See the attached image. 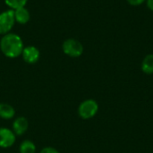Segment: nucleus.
<instances>
[{"label": "nucleus", "mask_w": 153, "mask_h": 153, "mask_svg": "<svg viewBox=\"0 0 153 153\" xmlns=\"http://www.w3.org/2000/svg\"><path fill=\"white\" fill-rule=\"evenodd\" d=\"M23 48L22 40L17 34L7 33L4 35L0 40V49L2 53L9 58H15L21 56Z\"/></svg>", "instance_id": "nucleus-1"}, {"label": "nucleus", "mask_w": 153, "mask_h": 153, "mask_svg": "<svg viewBox=\"0 0 153 153\" xmlns=\"http://www.w3.org/2000/svg\"><path fill=\"white\" fill-rule=\"evenodd\" d=\"M99 110V105L94 100H86L82 101L78 108V114L82 119L92 118Z\"/></svg>", "instance_id": "nucleus-2"}, {"label": "nucleus", "mask_w": 153, "mask_h": 153, "mask_svg": "<svg viewBox=\"0 0 153 153\" xmlns=\"http://www.w3.org/2000/svg\"><path fill=\"white\" fill-rule=\"evenodd\" d=\"M62 48L64 53L71 57H79L83 52L82 44L74 39H68L65 40L62 45Z\"/></svg>", "instance_id": "nucleus-3"}, {"label": "nucleus", "mask_w": 153, "mask_h": 153, "mask_svg": "<svg viewBox=\"0 0 153 153\" xmlns=\"http://www.w3.org/2000/svg\"><path fill=\"white\" fill-rule=\"evenodd\" d=\"M15 22L14 19V11L10 9L6 10L0 13V34L5 35L7 34L12 28L13 27Z\"/></svg>", "instance_id": "nucleus-4"}, {"label": "nucleus", "mask_w": 153, "mask_h": 153, "mask_svg": "<svg viewBox=\"0 0 153 153\" xmlns=\"http://www.w3.org/2000/svg\"><path fill=\"white\" fill-rule=\"evenodd\" d=\"M14 133L5 127H0V148L7 149L12 147L15 143Z\"/></svg>", "instance_id": "nucleus-5"}, {"label": "nucleus", "mask_w": 153, "mask_h": 153, "mask_svg": "<svg viewBox=\"0 0 153 153\" xmlns=\"http://www.w3.org/2000/svg\"><path fill=\"white\" fill-rule=\"evenodd\" d=\"M39 51L36 47H25L22 50V56L27 64H35L39 59Z\"/></svg>", "instance_id": "nucleus-6"}, {"label": "nucleus", "mask_w": 153, "mask_h": 153, "mask_svg": "<svg viewBox=\"0 0 153 153\" xmlns=\"http://www.w3.org/2000/svg\"><path fill=\"white\" fill-rule=\"evenodd\" d=\"M29 128V121L24 117H19L14 119L13 123V132L15 135L21 136L24 134Z\"/></svg>", "instance_id": "nucleus-7"}, {"label": "nucleus", "mask_w": 153, "mask_h": 153, "mask_svg": "<svg viewBox=\"0 0 153 153\" xmlns=\"http://www.w3.org/2000/svg\"><path fill=\"white\" fill-rule=\"evenodd\" d=\"M15 110L13 106L8 103H0V118L10 120L14 117Z\"/></svg>", "instance_id": "nucleus-8"}, {"label": "nucleus", "mask_w": 153, "mask_h": 153, "mask_svg": "<svg viewBox=\"0 0 153 153\" xmlns=\"http://www.w3.org/2000/svg\"><path fill=\"white\" fill-rule=\"evenodd\" d=\"M14 11V19L20 24H25L30 20V13L25 7L18 8Z\"/></svg>", "instance_id": "nucleus-9"}, {"label": "nucleus", "mask_w": 153, "mask_h": 153, "mask_svg": "<svg viewBox=\"0 0 153 153\" xmlns=\"http://www.w3.org/2000/svg\"><path fill=\"white\" fill-rule=\"evenodd\" d=\"M142 70L146 74H153V55H147L142 62Z\"/></svg>", "instance_id": "nucleus-10"}, {"label": "nucleus", "mask_w": 153, "mask_h": 153, "mask_svg": "<svg viewBox=\"0 0 153 153\" xmlns=\"http://www.w3.org/2000/svg\"><path fill=\"white\" fill-rule=\"evenodd\" d=\"M20 153H36V145L30 140H24L19 146Z\"/></svg>", "instance_id": "nucleus-11"}, {"label": "nucleus", "mask_w": 153, "mask_h": 153, "mask_svg": "<svg viewBox=\"0 0 153 153\" xmlns=\"http://www.w3.org/2000/svg\"><path fill=\"white\" fill-rule=\"evenodd\" d=\"M4 2L12 10H16L18 8L24 7L28 0H4Z\"/></svg>", "instance_id": "nucleus-12"}, {"label": "nucleus", "mask_w": 153, "mask_h": 153, "mask_svg": "<svg viewBox=\"0 0 153 153\" xmlns=\"http://www.w3.org/2000/svg\"><path fill=\"white\" fill-rule=\"evenodd\" d=\"M39 153H60L56 149L53 147H45L43 148Z\"/></svg>", "instance_id": "nucleus-13"}, {"label": "nucleus", "mask_w": 153, "mask_h": 153, "mask_svg": "<svg viewBox=\"0 0 153 153\" xmlns=\"http://www.w3.org/2000/svg\"><path fill=\"white\" fill-rule=\"evenodd\" d=\"M145 0H127V2L131 4V5H134V6H137V5H140L142 4Z\"/></svg>", "instance_id": "nucleus-14"}, {"label": "nucleus", "mask_w": 153, "mask_h": 153, "mask_svg": "<svg viewBox=\"0 0 153 153\" xmlns=\"http://www.w3.org/2000/svg\"><path fill=\"white\" fill-rule=\"evenodd\" d=\"M147 6L150 10L153 11V0H147Z\"/></svg>", "instance_id": "nucleus-15"}]
</instances>
